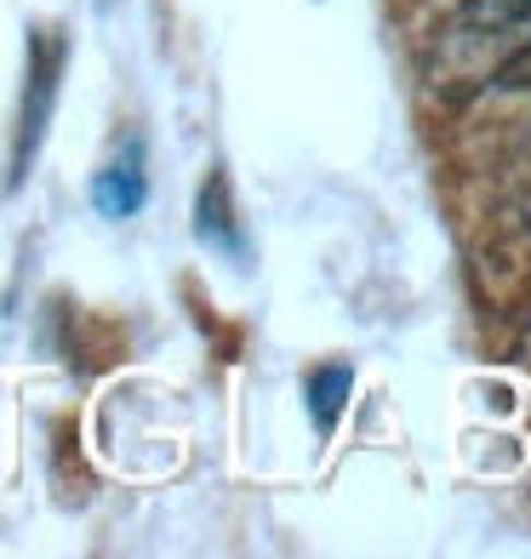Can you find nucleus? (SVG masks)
<instances>
[{
  "instance_id": "f257e3e1",
  "label": "nucleus",
  "mask_w": 531,
  "mask_h": 559,
  "mask_svg": "<svg viewBox=\"0 0 531 559\" xmlns=\"http://www.w3.org/2000/svg\"><path fill=\"white\" fill-rule=\"evenodd\" d=\"M531 46V0H458L428 35V86L446 104L503 92Z\"/></svg>"
},
{
  "instance_id": "f03ea898",
  "label": "nucleus",
  "mask_w": 531,
  "mask_h": 559,
  "mask_svg": "<svg viewBox=\"0 0 531 559\" xmlns=\"http://www.w3.org/2000/svg\"><path fill=\"white\" fill-rule=\"evenodd\" d=\"M63 63H69V40L63 29H35L30 35V81H23V109H17V148H12V183H23V171L35 166L46 126L58 115V92H63Z\"/></svg>"
},
{
  "instance_id": "7ed1b4c3",
  "label": "nucleus",
  "mask_w": 531,
  "mask_h": 559,
  "mask_svg": "<svg viewBox=\"0 0 531 559\" xmlns=\"http://www.w3.org/2000/svg\"><path fill=\"white\" fill-rule=\"evenodd\" d=\"M143 206H149V160H143V143L126 138L104 160V171L92 177V212L109 217V223H126Z\"/></svg>"
},
{
  "instance_id": "20e7f679",
  "label": "nucleus",
  "mask_w": 531,
  "mask_h": 559,
  "mask_svg": "<svg viewBox=\"0 0 531 559\" xmlns=\"http://www.w3.org/2000/svg\"><path fill=\"white\" fill-rule=\"evenodd\" d=\"M194 240L223 251V258L246 263V235H240V217H235V200H229V177L212 171L206 189L194 200Z\"/></svg>"
},
{
  "instance_id": "39448f33",
  "label": "nucleus",
  "mask_w": 531,
  "mask_h": 559,
  "mask_svg": "<svg viewBox=\"0 0 531 559\" xmlns=\"http://www.w3.org/2000/svg\"><path fill=\"white\" fill-rule=\"evenodd\" d=\"M349 389H354V371L349 366H315L309 383H303V400H309V417L320 435H332L338 428V412L349 405Z\"/></svg>"
},
{
  "instance_id": "423d86ee",
  "label": "nucleus",
  "mask_w": 531,
  "mask_h": 559,
  "mask_svg": "<svg viewBox=\"0 0 531 559\" xmlns=\"http://www.w3.org/2000/svg\"><path fill=\"white\" fill-rule=\"evenodd\" d=\"M503 92H531V46H526V58L509 69V81H503Z\"/></svg>"
},
{
  "instance_id": "0eeeda50",
  "label": "nucleus",
  "mask_w": 531,
  "mask_h": 559,
  "mask_svg": "<svg viewBox=\"0 0 531 559\" xmlns=\"http://www.w3.org/2000/svg\"><path fill=\"white\" fill-rule=\"evenodd\" d=\"M109 7H115V0H97V12H109Z\"/></svg>"
}]
</instances>
